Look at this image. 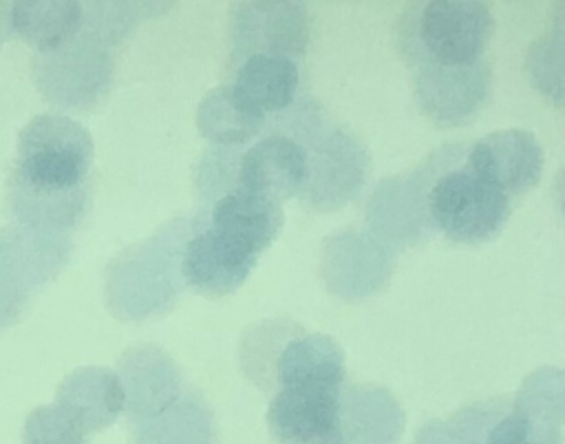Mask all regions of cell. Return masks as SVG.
Listing matches in <instances>:
<instances>
[{"instance_id":"16","label":"cell","mask_w":565,"mask_h":444,"mask_svg":"<svg viewBox=\"0 0 565 444\" xmlns=\"http://www.w3.org/2000/svg\"><path fill=\"white\" fill-rule=\"evenodd\" d=\"M55 406L88 435L108 426L126 409V393L113 369L82 367L62 380Z\"/></svg>"},{"instance_id":"32","label":"cell","mask_w":565,"mask_h":444,"mask_svg":"<svg viewBox=\"0 0 565 444\" xmlns=\"http://www.w3.org/2000/svg\"><path fill=\"white\" fill-rule=\"evenodd\" d=\"M313 444H342V442H313Z\"/></svg>"},{"instance_id":"9","label":"cell","mask_w":565,"mask_h":444,"mask_svg":"<svg viewBox=\"0 0 565 444\" xmlns=\"http://www.w3.org/2000/svg\"><path fill=\"white\" fill-rule=\"evenodd\" d=\"M490 93V66L475 64H422L415 73V97L422 110L437 124H463L486 104Z\"/></svg>"},{"instance_id":"8","label":"cell","mask_w":565,"mask_h":444,"mask_svg":"<svg viewBox=\"0 0 565 444\" xmlns=\"http://www.w3.org/2000/svg\"><path fill=\"white\" fill-rule=\"evenodd\" d=\"M230 29L236 62L258 53L298 60L309 44V13L300 2L236 4Z\"/></svg>"},{"instance_id":"7","label":"cell","mask_w":565,"mask_h":444,"mask_svg":"<svg viewBox=\"0 0 565 444\" xmlns=\"http://www.w3.org/2000/svg\"><path fill=\"white\" fill-rule=\"evenodd\" d=\"M71 239L24 225L0 230V329L13 325L33 294L66 263Z\"/></svg>"},{"instance_id":"13","label":"cell","mask_w":565,"mask_h":444,"mask_svg":"<svg viewBox=\"0 0 565 444\" xmlns=\"http://www.w3.org/2000/svg\"><path fill=\"white\" fill-rule=\"evenodd\" d=\"M468 166L508 199L532 188L543 170V150L527 130H499L470 146Z\"/></svg>"},{"instance_id":"31","label":"cell","mask_w":565,"mask_h":444,"mask_svg":"<svg viewBox=\"0 0 565 444\" xmlns=\"http://www.w3.org/2000/svg\"><path fill=\"white\" fill-rule=\"evenodd\" d=\"M554 31L565 33V2L554 4Z\"/></svg>"},{"instance_id":"30","label":"cell","mask_w":565,"mask_h":444,"mask_svg":"<svg viewBox=\"0 0 565 444\" xmlns=\"http://www.w3.org/2000/svg\"><path fill=\"white\" fill-rule=\"evenodd\" d=\"M554 183H556V186H554V192H556L558 208H561V212L565 214V168L558 172V177H556Z\"/></svg>"},{"instance_id":"20","label":"cell","mask_w":565,"mask_h":444,"mask_svg":"<svg viewBox=\"0 0 565 444\" xmlns=\"http://www.w3.org/2000/svg\"><path fill=\"white\" fill-rule=\"evenodd\" d=\"M393 395L377 387H351L340 395V433L344 444H391L402 429Z\"/></svg>"},{"instance_id":"29","label":"cell","mask_w":565,"mask_h":444,"mask_svg":"<svg viewBox=\"0 0 565 444\" xmlns=\"http://www.w3.org/2000/svg\"><path fill=\"white\" fill-rule=\"evenodd\" d=\"M9 27H11V7L4 4V2H0V44H2V40L7 38Z\"/></svg>"},{"instance_id":"18","label":"cell","mask_w":565,"mask_h":444,"mask_svg":"<svg viewBox=\"0 0 565 444\" xmlns=\"http://www.w3.org/2000/svg\"><path fill=\"white\" fill-rule=\"evenodd\" d=\"M205 223L238 241L254 254H260L278 234L282 212L278 201L232 188L214 199Z\"/></svg>"},{"instance_id":"12","label":"cell","mask_w":565,"mask_h":444,"mask_svg":"<svg viewBox=\"0 0 565 444\" xmlns=\"http://www.w3.org/2000/svg\"><path fill=\"white\" fill-rule=\"evenodd\" d=\"M340 395L342 387H280L267 413L274 437L285 444L342 442Z\"/></svg>"},{"instance_id":"4","label":"cell","mask_w":565,"mask_h":444,"mask_svg":"<svg viewBox=\"0 0 565 444\" xmlns=\"http://www.w3.org/2000/svg\"><path fill=\"white\" fill-rule=\"evenodd\" d=\"M494 20L483 2L433 0L411 7L399 22V46L417 64L483 60Z\"/></svg>"},{"instance_id":"25","label":"cell","mask_w":565,"mask_h":444,"mask_svg":"<svg viewBox=\"0 0 565 444\" xmlns=\"http://www.w3.org/2000/svg\"><path fill=\"white\" fill-rule=\"evenodd\" d=\"M525 71L539 93L565 106V33L550 31L532 42Z\"/></svg>"},{"instance_id":"5","label":"cell","mask_w":565,"mask_h":444,"mask_svg":"<svg viewBox=\"0 0 565 444\" xmlns=\"http://www.w3.org/2000/svg\"><path fill=\"white\" fill-rule=\"evenodd\" d=\"M428 223L457 243H483L499 234L510 199L486 183L468 161L450 166L428 179L422 170Z\"/></svg>"},{"instance_id":"17","label":"cell","mask_w":565,"mask_h":444,"mask_svg":"<svg viewBox=\"0 0 565 444\" xmlns=\"http://www.w3.org/2000/svg\"><path fill=\"white\" fill-rule=\"evenodd\" d=\"M366 214L375 230V239H382L384 245H413L430 225L424 203L422 172L382 181L369 199Z\"/></svg>"},{"instance_id":"28","label":"cell","mask_w":565,"mask_h":444,"mask_svg":"<svg viewBox=\"0 0 565 444\" xmlns=\"http://www.w3.org/2000/svg\"><path fill=\"white\" fill-rule=\"evenodd\" d=\"M24 444H86V435L71 424L55 404H46L29 413Z\"/></svg>"},{"instance_id":"22","label":"cell","mask_w":565,"mask_h":444,"mask_svg":"<svg viewBox=\"0 0 565 444\" xmlns=\"http://www.w3.org/2000/svg\"><path fill=\"white\" fill-rule=\"evenodd\" d=\"M196 124L203 137L218 146H236L258 135L265 115L258 113L234 84L210 91L199 104Z\"/></svg>"},{"instance_id":"11","label":"cell","mask_w":565,"mask_h":444,"mask_svg":"<svg viewBox=\"0 0 565 444\" xmlns=\"http://www.w3.org/2000/svg\"><path fill=\"white\" fill-rule=\"evenodd\" d=\"M307 177V152L285 130L269 133L234 157V188L282 201L300 194Z\"/></svg>"},{"instance_id":"19","label":"cell","mask_w":565,"mask_h":444,"mask_svg":"<svg viewBox=\"0 0 565 444\" xmlns=\"http://www.w3.org/2000/svg\"><path fill=\"white\" fill-rule=\"evenodd\" d=\"M274 376L280 387H342L344 356L324 334H300L278 351Z\"/></svg>"},{"instance_id":"23","label":"cell","mask_w":565,"mask_h":444,"mask_svg":"<svg viewBox=\"0 0 565 444\" xmlns=\"http://www.w3.org/2000/svg\"><path fill=\"white\" fill-rule=\"evenodd\" d=\"M84 7L79 2H15L11 27L40 53L53 51L77 35Z\"/></svg>"},{"instance_id":"6","label":"cell","mask_w":565,"mask_h":444,"mask_svg":"<svg viewBox=\"0 0 565 444\" xmlns=\"http://www.w3.org/2000/svg\"><path fill=\"white\" fill-rule=\"evenodd\" d=\"M110 44L79 29L75 38L33 57V80L40 93L62 106L88 110L99 104L113 80Z\"/></svg>"},{"instance_id":"21","label":"cell","mask_w":565,"mask_h":444,"mask_svg":"<svg viewBox=\"0 0 565 444\" xmlns=\"http://www.w3.org/2000/svg\"><path fill=\"white\" fill-rule=\"evenodd\" d=\"M300 86L296 60L258 53L238 62L234 88L263 115L287 110Z\"/></svg>"},{"instance_id":"2","label":"cell","mask_w":565,"mask_h":444,"mask_svg":"<svg viewBox=\"0 0 565 444\" xmlns=\"http://www.w3.org/2000/svg\"><path fill=\"white\" fill-rule=\"evenodd\" d=\"M185 239L188 225L174 221L108 265L106 300L117 318L141 320L174 303L181 287Z\"/></svg>"},{"instance_id":"15","label":"cell","mask_w":565,"mask_h":444,"mask_svg":"<svg viewBox=\"0 0 565 444\" xmlns=\"http://www.w3.org/2000/svg\"><path fill=\"white\" fill-rule=\"evenodd\" d=\"M119 380L126 393V409L132 420L146 422L168 406H172L181 395L179 369L154 345H135L119 360Z\"/></svg>"},{"instance_id":"10","label":"cell","mask_w":565,"mask_h":444,"mask_svg":"<svg viewBox=\"0 0 565 444\" xmlns=\"http://www.w3.org/2000/svg\"><path fill=\"white\" fill-rule=\"evenodd\" d=\"M258 254L203 221H194L181 250V278L201 294L221 296L243 285Z\"/></svg>"},{"instance_id":"26","label":"cell","mask_w":565,"mask_h":444,"mask_svg":"<svg viewBox=\"0 0 565 444\" xmlns=\"http://www.w3.org/2000/svg\"><path fill=\"white\" fill-rule=\"evenodd\" d=\"M516 411L556 426L565 420V371L561 369H539L534 371L519 391Z\"/></svg>"},{"instance_id":"3","label":"cell","mask_w":565,"mask_h":444,"mask_svg":"<svg viewBox=\"0 0 565 444\" xmlns=\"http://www.w3.org/2000/svg\"><path fill=\"white\" fill-rule=\"evenodd\" d=\"M307 152V177L300 199L316 210H333L358 194L371 161L364 146L344 128L324 119L320 106L302 102L289 124Z\"/></svg>"},{"instance_id":"24","label":"cell","mask_w":565,"mask_h":444,"mask_svg":"<svg viewBox=\"0 0 565 444\" xmlns=\"http://www.w3.org/2000/svg\"><path fill=\"white\" fill-rule=\"evenodd\" d=\"M212 422L205 406L188 395L179 398L163 413L139 422L137 444H210Z\"/></svg>"},{"instance_id":"27","label":"cell","mask_w":565,"mask_h":444,"mask_svg":"<svg viewBox=\"0 0 565 444\" xmlns=\"http://www.w3.org/2000/svg\"><path fill=\"white\" fill-rule=\"evenodd\" d=\"M479 431L481 444H561L556 426L539 422L516 409L494 413L486 406Z\"/></svg>"},{"instance_id":"14","label":"cell","mask_w":565,"mask_h":444,"mask_svg":"<svg viewBox=\"0 0 565 444\" xmlns=\"http://www.w3.org/2000/svg\"><path fill=\"white\" fill-rule=\"evenodd\" d=\"M391 269L393 254L371 234L347 230L324 243L322 278L342 298H360L380 289Z\"/></svg>"},{"instance_id":"1","label":"cell","mask_w":565,"mask_h":444,"mask_svg":"<svg viewBox=\"0 0 565 444\" xmlns=\"http://www.w3.org/2000/svg\"><path fill=\"white\" fill-rule=\"evenodd\" d=\"M93 139L66 115H38L18 137L9 177V205L29 230L64 234L84 219Z\"/></svg>"}]
</instances>
